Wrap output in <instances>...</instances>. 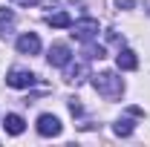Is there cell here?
I'll list each match as a JSON object with an SVG mask.
<instances>
[{"label": "cell", "mask_w": 150, "mask_h": 147, "mask_svg": "<svg viewBox=\"0 0 150 147\" xmlns=\"http://www.w3.org/2000/svg\"><path fill=\"white\" fill-rule=\"evenodd\" d=\"M15 29V15L12 9H0V35H9Z\"/></svg>", "instance_id": "obj_11"}, {"label": "cell", "mask_w": 150, "mask_h": 147, "mask_svg": "<svg viewBox=\"0 0 150 147\" xmlns=\"http://www.w3.org/2000/svg\"><path fill=\"white\" fill-rule=\"evenodd\" d=\"M87 78H90L87 64H75V66H69V69H67V81H69V84H75V87H78V84H84Z\"/></svg>", "instance_id": "obj_8"}, {"label": "cell", "mask_w": 150, "mask_h": 147, "mask_svg": "<svg viewBox=\"0 0 150 147\" xmlns=\"http://www.w3.org/2000/svg\"><path fill=\"white\" fill-rule=\"evenodd\" d=\"M46 23H49L52 29H69V26H72V18H69L67 12H55V15H46Z\"/></svg>", "instance_id": "obj_10"}, {"label": "cell", "mask_w": 150, "mask_h": 147, "mask_svg": "<svg viewBox=\"0 0 150 147\" xmlns=\"http://www.w3.org/2000/svg\"><path fill=\"white\" fill-rule=\"evenodd\" d=\"M84 58H87V61H101V58H104V46H95V43H90V46L84 49Z\"/></svg>", "instance_id": "obj_13"}, {"label": "cell", "mask_w": 150, "mask_h": 147, "mask_svg": "<svg viewBox=\"0 0 150 147\" xmlns=\"http://www.w3.org/2000/svg\"><path fill=\"white\" fill-rule=\"evenodd\" d=\"M133 127H136V124H133L130 118H118L112 130H115V136H130V133H133Z\"/></svg>", "instance_id": "obj_12"}, {"label": "cell", "mask_w": 150, "mask_h": 147, "mask_svg": "<svg viewBox=\"0 0 150 147\" xmlns=\"http://www.w3.org/2000/svg\"><path fill=\"white\" fill-rule=\"evenodd\" d=\"M144 6H147V12H150V0H147V3H144Z\"/></svg>", "instance_id": "obj_17"}, {"label": "cell", "mask_w": 150, "mask_h": 147, "mask_svg": "<svg viewBox=\"0 0 150 147\" xmlns=\"http://www.w3.org/2000/svg\"><path fill=\"white\" fill-rule=\"evenodd\" d=\"M115 3H118V6H124V9H130V6H133V0H115Z\"/></svg>", "instance_id": "obj_16"}, {"label": "cell", "mask_w": 150, "mask_h": 147, "mask_svg": "<svg viewBox=\"0 0 150 147\" xmlns=\"http://www.w3.org/2000/svg\"><path fill=\"white\" fill-rule=\"evenodd\" d=\"M69 29H72V37L84 40V43H90V40L98 35V20H95V18H81V20H75Z\"/></svg>", "instance_id": "obj_2"}, {"label": "cell", "mask_w": 150, "mask_h": 147, "mask_svg": "<svg viewBox=\"0 0 150 147\" xmlns=\"http://www.w3.org/2000/svg\"><path fill=\"white\" fill-rule=\"evenodd\" d=\"M38 133H40L43 139H52V136H61V121H58L55 115L43 112V115L38 118Z\"/></svg>", "instance_id": "obj_5"}, {"label": "cell", "mask_w": 150, "mask_h": 147, "mask_svg": "<svg viewBox=\"0 0 150 147\" xmlns=\"http://www.w3.org/2000/svg\"><path fill=\"white\" fill-rule=\"evenodd\" d=\"M69 112H72V115H81V112H84V107H81V104H78V101H69Z\"/></svg>", "instance_id": "obj_14"}, {"label": "cell", "mask_w": 150, "mask_h": 147, "mask_svg": "<svg viewBox=\"0 0 150 147\" xmlns=\"http://www.w3.org/2000/svg\"><path fill=\"white\" fill-rule=\"evenodd\" d=\"M115 66L124 69V72L139 69V58H136V52H133V49H118V55H115Z\"/></svg>", "instance_id": "obj_7"}, {"label": "cell", "mask_w": 150, "mask_h": 147, "mask_svg": "<svg viewBox=\"0 0 150 147\" xmlns=\"http://www.w3.org/2000/svg\"><path fill=\"white\" fill-rule=\"evenodd\" d=\"M46 58H49V64H52V66H67V64L72 61V49H69L67 43H52Z\"/></svg>", "instance_id": "obj_4"}, {"label": "cell", "mask_w": 150, "mask_h": 147, "mask_svg": "<svg viewBox=\"0 0 150 147\" xmlns=\"http://www.w3.org/2000/svg\"><path fill=\"white\" fill-rule=\"evenodd\" d=\"M90 78H93V87H95V92H98L101 98H107V101H118V98H121L124 81L115 72H98V75H90Z\"/></svg>", "instance_id": "obj_1"}, {"label": "cell", "mask_w": 150, "mask_h": 147, "mask_svg": "<svg viewBox=\"0 0 150 147\" xmlns=\"http://www.w3.org/2000/svg\"><path fill=\"white\" fill-rule=\"evenodd\" d=\"M6 84L15 87V90H29V87L38 84V75L29 72V69H12V72L6 75Z\"/></svg>", "instance_id": "obj_3"}, {"label": "cell", "mask_w": 150, "mask_h": 147, "mask_svg": "<svg viewBox=\"0 0 150 147\" xmlns=\"http://www.w3.org/2000/svg\"><path fill=\"white\" fill-rule=\"evenodd\" d=\"M18 52L20 55H38V52H40V37L32 35V32L20 35L18 37Z\"/></svg>", "instance_id": "obj_6"}, {"label": "cell", "mask_w": 150, "mask_h": 147, "mask_svg": "<svg viewBox=\"0 0 150 147\" xmlns=\"http://www.w3.org/2000/svg\"><path fill=\"white\" fill-rule=\"evenodd\" d=\"M12 3H18V6H35V3H40V0H12Z\"/></svg>", "instance_id": "obj_15"}, {"label": "cell", "mask_w": 150, "mask_h": 147, "mask_svg": "<svg viewBox=\"0 0 150 147\" xmlns=\"http://www.w3.org/2000/svg\"><path fill=\"white\" fill-rule=\"evenodd\" d=\"M3 127H6V133H9V136H20V133L26 130V121L20 118L18 112H9V115H6V124H3Z\"/></svg>", "instance_id": "obj_9"}]
</instances>
